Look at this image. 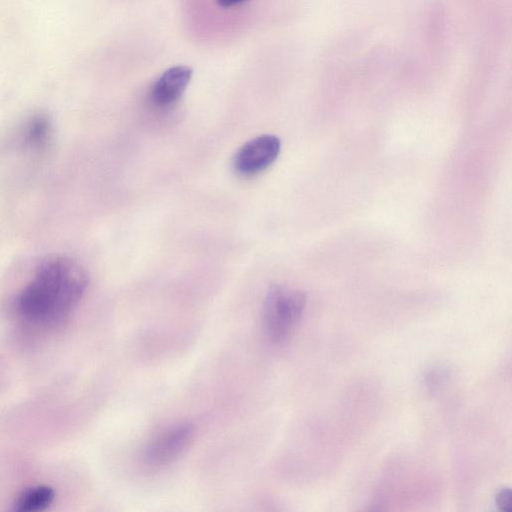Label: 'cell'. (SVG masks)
Instances as JSON below:
<instances>
[{"instance_id":"obj_1","label":"cell","mask_w":512,"mask_h":512,"mask_svg":"<svg viewBox=\"0 0 512 512\" xmlns=\"http://www.w3.org/2000/svg\"><path fill=\"white\" fill-rule=\"evenodd\" d=\"M88 275L74 259L55 255L42 260L14 299L27 324L54 328L76 309L88 286Z\"/></svg>"},{"instance_id":"obj_2","label":"cell","mask_w":512,"mask_h":512,"mask_svg":"<svg viewBox=\"0 0 512 512\" xmlns=\"http://www.w3.org/2000/svg\"><path fill=\"white\" fill-rule=\"evenodd\" d=\"M306 304L302 291L274 285L269 288L262 308L267 337L276 344L286 343L301 319Z\"/></svg>"},{"instance_id":"obj_3","label":"cell","mask_w":512,"mask_h":512,"mask_svg":"<svg viewBox=\"0 0 512 512\" xmlns=\"http://www.w3.org/2000/svg\"><path fill=\"white\" fill-rule=\"evenodd\" d=\"M280 139L274 135H261L242 145L234 156L235 171L242 176L256 175L267 169L278 157Z\"/></svg>"},{"instance_id":"obj_4","label":"cell","mask_w":512,"mask_h":512,"mask_svg":"<svg viewBox=\"0 0 512 512\" xmlns=\"http://www.w3.org/2000/svg\"><path fill=\"white\" fill-rule=\"evenodd\" d=\"M194 436V427L185 422L163 431L144 451V460L150 466H164L176 460L188 448Z\"/></svg>"},{"instance_id":"obj_5","label":"cell","mask_w":512,"mask_h":512,"mask_svg":"<svg viewBox=\"0 0 512 512\" xmlns=\"http://www.w3.org/2000/svg\"><path fill=\"white\" fill-rule=\"evenodd\" d=\"M193 75L191 67L176 65L164 71L148 91L149 103L160 110L171 108L181 98Z\"/></svg>"},{"instance_id":"obj_6","label":"cell","mask_w":512,"mask_h":512,"mask_svg":"<svg viewBox=\"0 0 512 512\" xmlns=\"http://www.w3.org/2000/svg\"><path fill=\"white\" fill-rule=\"evenodd\" d=\"M55 499V491L47 485H37L22 491L13 502L15 512H39L47 509Z\"/></svg>"},{"instance_id":"obj_7","label":"cell","mask_w":512,"mask_h":512,"mask_svg":"<svg viewBox=\"0 0 512 512\" xmlns=\"http://www.w3.org/2000/svg\"><path fill=\"white\" fill-rule=\"evenodd\" d=\"M52 125L49 119L42 115L33 116L25 125L23 143L30 149L45 147L51 138Z\"/></svg>"},{"instance_id":"obj_8","label":"cell","mask_w":512,"mask_h":512,"mask_svg":"<svg viewBox=\"0 0 512 512\" xmlns=\"http://www.w3.org/2000/svg\"><path fill=\"white\" fill-rule=\"evenodd\" d=\"M496 504L504 512L511 511V491L508 488L501 489L496 495Z\"/></svg>"},{"instance_id":"obj_9","label":"cell","mask_w":512,"mask_h":512,"mask_svg":"<svg viewBox=\"0 0 512 512\" xmlns=\"http://www.w3.org/2000/svg\"><path fill=\"white\" fill-rule=\"evenodd\" d=\"M216 3L222 8H231L240 5L249 0H215Z\"/></svg>"}]
</instances>
